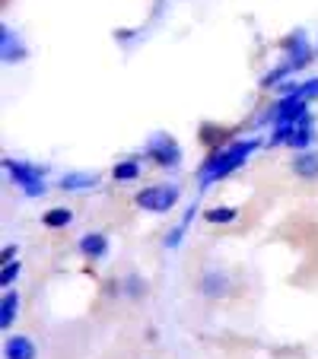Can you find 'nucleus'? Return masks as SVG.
<instances>
[{
    "instance_id": "f257e3e1",
    "label": "nucleus",
    "mask_w": 318,
    "mask_h": 359,
    "mask_svg": "<svg viewBox=\"0 0 318 359\" xmlns=\"http://www.w3.org/2000/svg\"><path fill=\"white\" fill-rule=\"evenodd\" d=\"M261 143H264L261 137H242V140H230L220 149H210L207 156H204L201 169H197V188L207 191L210 184L226 182L232 172H239L249 163L255 149H261Z\"/></svg>"
},
{
    "instance_id": "f03ea898",
    "label": "nucleus",
    "mask_w": 318,
    "mask_h": 359,
    "mask_svg": "<svg viewBox=\"0 0 318 359\" xmlns=\"http://www.w3.org/2000/svg\"><path fill=\"white\" fill-rule=\"evenodd\" d=\"M182 201V184L178 182H156L147 184L134 194V207L143 213H153V217H163V213H172Z\"/></svg>"
},
{
    "instance_id": "7ed1b4c3",
    "label": "nucleus",
    "mask_w": 318,
    "mask_h": 359,
    "mask_svg": "<svg viewBox=\"0 0 318 359\" xmlns=\"http://www.w3.org/2000/svg\"><path fill=\"white\" fill-rule=\"evenodd\" d=\"M140 156L147 159V163H153L156 169L175 172V169H182V163H185V149H182V143H178L172 134L159 130V134H153L147 140V147H143Z\"/></svg>"
},
{
    "instance_id": "20e7f679",
    "label": "nucleus",
    "mask_w": 318,
    "mask_h": 359,
    "mask_svg": "<svg viewBox=\"0 0 318 359\" xmlns=\"http://www.w3.org/2000/svg\"><path fill=\"white\" fill-rule=\"evenodd\" d=\"M4 172H7L10 184L22 191L26 197H45L48 184H45V175L48 169L45 165H35V163H22V159H4Z\"/></svg>"
},
{
    "instance_id": "39448f33",
    "label": "nucleus",
    "mask_w": 318,
    "mask_h": 359,
    "mask_svg": "<svg viewBox=\"0 0 318 359\" xmlns=\"http://www.w3.org/2000/svg\"><path fill=\"white\" fill-rule=\"evenodd\" d=\"M280 51L286 55V64L293 67V74L305 70L318 57L315 55V45H312L309 35H305V29H293L290 35H284V39H280Z\"/></svg>"
},
{
    "instance_id": "423d86ee",
    "label": "nucleus",
    "mask_w": 318,
    "mask_h": 359,
    "mask_svg": "<svg viewBox=\"0 0 318 359\" xmlns=\"http://www.w3.org/2000/svg\"><path fill=\"white\" fill-rule=\"evenodd\" d=\"M194 290L210 302H220V299H226L232 292V280L223 267H204L194 280Z\"/></svg>"
},
{
    "instance_id": "0eeeda50",
    "label": "nucleus",
    "mask_w": 318,
    "mask_h": 359,
    "mask_svg": "<svg viewBox=\"0 0 318 359\" xmlns=\"http://www.w3.org/2000/svg\"><path fill=\"white\" fill-rule=\"evenodd\" d=\"M77 255H80L83 261H89V264H99V261H105L112 255V238L99 229L83 232V236L77 238Z\"/></svg>"
},
{
    "instance_id": "6e6552de",
    "label": "nucleus",
    "mask_w": 318,
    "mask_h": 359,
    "mask_svg": "<svg viewBox=\"0 0 318 359\" xmlns=\"http://www.w3.org/2000/svg\"><path fill=\"white\" fill-rule=\"evenodd\" d=\"M290 172L299 182H318V147L299 149L296 156L290 159Z\"/></svg>"
},
{
    "instance_id": "1a4fd4ad",
    "label": "nucleus",
    "mask_w": 318,
    "mask_h": 359,
    "mask_svg": "<svg viewBox=\"0 0 318 359\" xmlns=\"http://www.w3.org/2000/svg\"><path fill=\"white\" fill-rule=\"evenodd\" d=\"M4 359H39V346L26 334H7V340H4Z\"/></svg>"
},
{
    "instance_id": "9d476101",
    "label": "nucleus",
    "mask_w": 318,
    "mask_h": 359,
    "mask_svg": "<svg viewBox=\"0 0 318 359\" xmlns=\"http://www.w3.org/2000/svg\"><path fill=\"white\" fill-rule=\"evenodd\" d=\"M112 182L118 184H134L143 178V156H128V159H118L115 165H112Z\"/></svg>"
},
{
    "instance_id": "9b49d317",
    "label": "nucleus",
    "mask_w": 318,
    "mask_h": 359,
    "mask_svg": "<svg viewBox=\"0 0 318 359\" xmlns=\"http://www.w3.org/2000/svg\"><path fill=\"white\" fill-rule=\"evenodd\" d=\"M0 57H4V64H20V61H26V45H22L20 35H16L10 26L0 29Z\"/></svg>"
},
{
    "instance_id": "f8f14e48",
    "label": "nucleus",
    "mask_w": 318,
    "mask_h": 359,
    "mask_svg": "<svg viewBox=\"0 0 318 359\" xmlns=\"http://www.w3.org/2000/svg\"><path fill=\"white\" fill-rule=\"evenodd\" d=\"M102 178L95 172H67V175L58 178V188L67 191V194H83V191H93L99 188Z\"/></svg>"
},
{
    "instance_id": "ddd939ff",
    "label": "nucleus",
    "mask_w": 318,
    "mask_h": 359,
    "mask_svg": "<svg viewBox=\"0 0 318 359\" xmlns=\"http://www.w3.org/2000/svg\"><path fill=\"white\" fill-rule=\"evenodd\" d=\"M20 305H22V296L16 292V286L13 290H4V296H0V327L7 334L13 331L16 318H20Z\"/></svg>"
},
{
    "instance_id": "4468645a",
    "label": "nucleus",
    "mask_w": 318,
    "mask_h": 359,
    "mask_svg": "<svg viewBox=\"0 0 318 359\" xmlns=\"http://www.w3.org/2000/svg\"><path fill=\"white\" fill-rule=\"evenodd\" d=\"M197 143H201L204 149H220V147H226L230 143V128H223V124H210V121H204L201 128H197Z\"/></svg>"
},
{
    "instance_id": "2eb2a0df",
    "label": "nucleus",
    "mask_w": 318,
    "mask_h": 359,
    "mask_svg": "<svg viewBox=\"0 0 318 359\" xmlns=\"http://www.w3.org/2000/svg\"><path fill=\"white\" fill-rule=\"evenodd\" d=\"M312 143H315V118H312V111H309V115L296 124V130H293V137H290L286 147H290L293 153H299V149H309Z\"/></svg>"
},
{
    "instance_id": "dca6fc26",
    "label": "nucleus",
    "mask_w": 318,
    "mask_h": 359,
    "mask_svg": "<svg viewBox=\"0 0 318 359\" xmlns=\"http://www.w3.org/2000/svg\"><path fill=\"white\" fill-rule=\"evenodd\" d=\"M194 217H197V203H191L188 210L182 213V219H178V223L163 236V248H178V245H182V238H185V232H188V226L194 223Z\"/></svg>"
},
{
    "instance_id": "f3484780",
    "label": "nucleus",
    "mask_w": 318,
    "mask_h": 359,
    "mask_svg": "<svg viewBox=\"0 0 318 359\" xmlns=\"http://www.w3.org/2000/svg\"><path fill=\"white\" fill-rule=\"evenodd\" d=\"M207 226H230L239 219V207H226V203H217V207H207L201 213Z\"/></svg>"
},
{
    "instance_id": "a211bd4d",
    "label": "nucleus",
    "mask_w": 318,
    "mask_h": 359,
    "mask_svg": "<svg viewBox=\"0 0 318 359\" xmlns=\"http://www.w3.org/2000/svg\"><path fill=\"white\" fill-rule=\"evenodd\" d=\"M74 223V210L70 207H48L45 213H41V226L45 229H67V226Z\"/></svg>"
},
{
    "instance_id": "6ab92c4d",
    "label": "nucleus",
    "mask_w": 318,
    "mask_h": 359,
    "mask_svg": "<svg viewBox=\"0 0 318 359\" xmlns=\"http://www.w3.org/2000/svg\"><path fill=\"white\" fill-rule=\"evenodd\" d=\"M290 76H296V74H293V67L284 61V64H277V67L264 70V76H261V80H258V86H261V89H277L280 83H284V80H290Z\"/></svg>"
},
{
    "instance_id": "aec40b11",
    "label": "nucleus",
    "mask_w": 318,
    "mask_h": 359,
    "mask_svg": "<svg viewBox=\"0 0 318 359\" xmlns=\"http://www.w3.org/2000/svg\"><path fill=\"white\" fill-rule=\"evenodd\" d=\"M121 292L131 299V302H137V299H143L150 292V286H147V280H143L140 273H128V277L121 280Z\"/></svg>"
},
{
    "instance_id": "412c9836",
    "label": "nucleus",
    "mask_w": 318,
    "mask_h": 359,
    "mask_svg": "<svg viewBox=\"0 0 318 359\" xmlns=\"http://www.w3.org/2000/svg\"><path fill=\"white\" fill-rule=\"evenodd\" d=\"M20 273H22L20 258L10 261V264H0V286H4V290H13L16 280H20Z\"/></svg>"
},
{
    "instance_id": "4be33fe9",
    "label": "nucleus",
    "mask_w": 318,
    "mask_h": 359,
    "mask_svg": "<svg viewBox=\"0 0 318 359\" xmlns=\"http://www.w3.org/2000/svg\"><path fill=\"white\" fill-rule=\"evenodd\" d=\"M299 95L305 102H318V76H309V80L299 83Z\"/></svg>"
},
{
    "instance_id": "5701e85b",
    "label": "nucleus",
    "mask_w": 318,
    "mask_h": 359,
    "mask_svg": "<svg viewBox=\"0 0 318 359\" xmlns=\"http://www.w3.org/2000/svg\"><path fill=\"white\" fill-rule=\"evenodd\" d=\"M299 83H303V80H296V76H290V80H284L277 89H274V93H277V95H296V93H299Z\"/></svg>"
},
{
    "instance_id": "b1692460",
    "label": "nucleus",
    "mask_w": 318,
    "mask_h": 359,
    "mask_svg": "<svg viewBox=\"0 0 318 359\" xmlns=\"http://www.w3.org/2000/svg\"><path fill=\"white\" fill-rule=\"evenodd\" d=\"M16 255H20V245H4V251H0V264L16 261Z\"/></svg>"
},
{
    "instance_id": "393cba45",
    "label": "nucleus",
    "mask_w": 318,
    "mask_h": 359,
    "mask_svg": "<svg viewBox=\"0 0 318 359\" xmlns=\"http://www.w3.org/2000/svg\"><path fill=\"white\" fill-rule=\"evenodd\" d=\"M140 35V29H118L115 32V41H121V45H128L131 39H137Z\"/></svg>"
},
{
    "instance_id": "a878e982",
    "label": "nucleus",
    "mask_w": 318,
    "mask_h": 359,
    "mask_svg": "<svg viewBox=\"0 0 318 359\" xmlns=\"http://www.w3.org/2000/svg\"><path fill=\"white\" fill-rule=\"evenodd\" d=\"M315 55H318V45H315Z\"/></svg>"
}]
</instances>
